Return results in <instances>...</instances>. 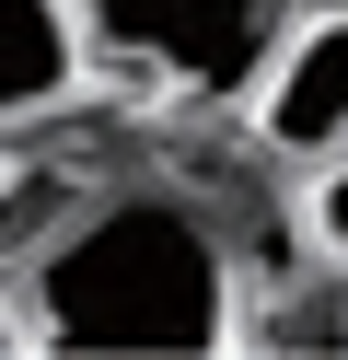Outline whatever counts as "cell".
I'll return each mask as SVG.
<instances>
[{
	"label": "cell",
	"instance_id": "1",
	"mask_svg": "<svg viewBox=\"0 0 348 360\" xmlns=\"http://www.w3.org/2000/svg\"><path fill=\"white\" fill-rule=\"evenodd\" d=\"M23 349H232L244 267L232 233L174 186H93L35 256L12 267Z\"/></svg>",
	"mask_w": 348,
	"mask_h": 360
},
{
	"label": "cell",
	"instance_id": "2",
	"mask_svg": "<svg viewBox=\"0 0 348 360\" xmlns=\"http://www.w3.org/2000/svg\"><path fill=\"white\" fill-rule=\"evenodd\" d=\"M82 24H93V47L139 58L186 94H244L267 35L290 24V0H82Z\"/></svg>",
	"mask_w": 348,
	"mask_h": 360
},
{
	"label": "cell",
	"instance_id": "3",
	"mask_svg": "<svg viewBox=\"0 0 348 360\" xmlns=\"http://www.w3.org/2000/svg\"><path fill=\"white\" fill-rule=\"evenodd\" d=\"M244 105H255V140H267L278 163L348 151V0H325V12H302V24L267 35Z\"/></svg>",
	"mask_w": 348,
	"mask_h": 360
},
{
	"label": "cell",
	"instance_id": "4",
	"mask_svg": "<svg viewBox=\"0 0 348 360\" xmlns=\"http://www.w3.org/2000/svg\"><path fill=\"white\" fill-rule=\"evenodd\" d=\"M93 70V24L82 0H0V128H35L82 94Z\"/></svg>",
	"mask_w": 348,
	"mask_h": 360
},
{
	"label": "cell",
	"instance_id": "5",
	"mask_svg": "<svg viewBox=\"0 0 348 360\" xmlns=\"http://www.w3.org/2000/svg\"><path fill=\"white\" fill-rule=\"evenodd\" d=\"M82 198H93V186H70V174H46V163H0V279H12Z\"/></svg>",
	"mask_w": 348,
	"mask_h": 360
},
{
	"label": "cell",
	"instance_id": "6",
	"mask_svg": "<svg viewBox=\"0 0 348 360\" xmlns=\"http://www.w3.org/2000/svg\"><path fill=\"white\" fill-rule=\"evenodd\" d=\"M302 233H314L325 267H348V151H325V163H314V210H302Z\"/></svg>",
	"mask_w": 348,
	"mask_h": 360
},
{
	"label": "cell",
	"instance_id": "7",
	"mask_svg": "<svg viewBox=\"0 0 348 360\" xmlns=\"http://www.w3.org/2000/svg\"><path fill=\"white\" fill-rule=\"evenodd\" d=\"M0 163H12V151H0Z\"/></svg>",
	"mask_w": 348,
	"mask_h": 360
}]
</instances>
